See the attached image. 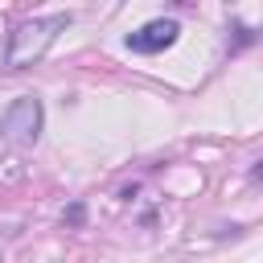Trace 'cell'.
I'll return each mask as SVG.
<instances>
[{"mask_svg":"<svg viewBox=\"0 0 263 263\" xmlns=\"http://www.w3.org/2000/svg\"><path fill=\"white\" fill-rule=\"evenodd\" d=\"M70 25V12H53V16H33V21H21L12 33H8V49H4V66L8 70H25L33 62L45 58V49L53 45V37Z\"/></svg>","mask_w":263,"mask_h":263,"instance_id":"obj_1","label":"cell"},{"mask_svg":"<svg viewBox=\"0 0 263 263\" xmlns=\"http://www.w3.org/2000/svg\"><path fill=\"white\" fill-rule=\"evenodd\" d=\"M41 127H45V107H41V99H33V95H21V99L0 115V136H4L8 144H16V148H33V144L41 140Z\"/></svg>","mask_w":263,"mask_h":263,"instance_id":"obj_2","label":"cell"},{"mask_svg":"<svg viewBox=\"0 0 263 263\" xmlns=\"http://www.w3.org/2000/svg\"><path fill=\"white\" fill-rule=\"evenodd\" d=\"M177 37H181V25L173 21V16H156V21H148V25H140L136 33H127L123 37V45L132 49V53H164L168 45H177Z\"/></svg>","mask_w":263,"mask_h":263,"instance_id":"obj_3","label":"cell"}]
</instances>
